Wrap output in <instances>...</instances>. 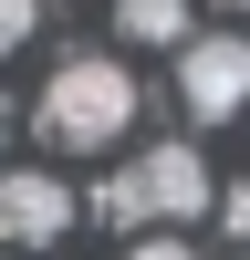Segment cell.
Here are the masks:
<instances>
[{
    "mask_svg": "<svg viewBox=\"0 0 250 260\" xmlns=\"http://www.w3.org/2000/svg\"><path fill=\"white\" fill-rule=\"evenodd\" d=\"M0 146H11V104H0Z\"/></svg>",
    "mask_w": 250,
    "mask_h": 260,
    "instance_id": "9c48e42d",
    "label": "cell"
},
{
    "mask_svg": "<svg viewBox=\"0 0 250 260\" xmlns=\"http://www.w3.org/2000/svg\"><path fill=\"white\" fill-rule=\"evenodd\" d=\"M219 229H229V240H250V187H219Z\"/></svg>",
    "mask_w": 250,
    "mask_h": 260,
    "instance_id": "ba28073f",
    "label": "cell"
},
{
    "mask_svg": "<svg viewBox=\"0 0 250 260\" xmlns=\"http://www.w3.org/2000/svg\"><path fill=\"white\" fill-rule=\"evenodd\" d=\"M73 229V187L52 167H0V250H52Z\"/></svg>",
    "mask_w": 250,
    "mask_h": 260,
    "instance_id": "277c9868",
    "label": "cell"
},
{
    "mask_svg": "<svg viewBox=\"0 0 250 260\" xmlns=\"http://www.w3.org/2000/svg\"><path fill=\"white\" fill-rule=\"evenodd\" d=\"M136 125V73L115 52H63L52 83H42V136L52 156H104V146Z\"/></svg>",
    "mask_w": 250,
    "mask_h": 260,
    "instance_id": "6da1fadb",
    "label": "cell"
},
{
    "mask_svg": "<svg viewBox=\"0 0 250 260\" xmlns=\"http://www.w3.org/2000/svg\"><path fill=\"white\" fill-rule=\"evenodd\" d=\"M125 260H198V250H188V240H177V229H146V240H136V250H125Z\"/></svg>",
    "mask_w": 250,
    "mask_h": 260,
    "instance_id": "52a82bcc",
    "label": "cell"
},
{
    "mask_svg": "<svg viewBox=\"0 0 250 260\" xmlns=\"http://www.w3.org/2000/svg\"><path fill=\"white\" fill-rule=\"evenodd\" d=\"M177 104H188V125H229V115H250V31H198L177 52Z\"/></svg>",
    "mask_w": 250,
    "mask_h": 260,
    "instance_id": "3957f363",
    "label": "cell"
},
{
    "mask_svg": "<svg viewBox=\"0 0 250 260\" xmlns=\"http://www.w3.org/2000/svg\"><path fill=\"white\" fill-rule=\"evenodd\" d=\"M32 31H42V0H0V62H11Z\"/></svg>",
    "mask_w": 250,
    "mask_h": 260,
    "instance_id": "8992f818",
    "label": "cell"
},
{
    "mask_svg": "<svg viewBox=\"0 0 250 260\" xmlns=\"http://www.w3.org/2000/svg\"><path fill=\"white\" fill-rule=\"evenodd\" d=\"M94 208H104L115 229H146V219L177 229V219H208V208H219V177H208V156H198L188 136H167V146H146V156H125V177L104 187Z\"/></svg>",
    "mask_w": 250,
    "mask_h": 260,
    "instance_id": "7a4b0ae2",
    "label": "cell"
},
{
    "mask_svg": "<svg viewBox=\"0 0 250 260\" xmlns=\"http://www.w3.org/2000/svg\"><path fill=\"white\" fill-rule=\"evenodd\" d=\"M115 31L157 42V52H188V42H198V0H115Z\"/></svg>",
    "mask_w": 250,
    "mask_h": 260,
    "instance_id": "5b68a950",
    "label": "cell"
},
{
    "mask_svg": "<svg viewBox=\"0 0 250 260\" xmlns=\"http://www.w3.org/2000/svg\"><path fill=\"white\" fill-rule=\"evenodd\" d=\"M219 11H240V21H250V0H219Z\"/></svg>",
    "mask_w": 250,
    "mask_h": 260,
    "instance_id": "30bf717a",
    "label": "cell"
}]
</instances>
